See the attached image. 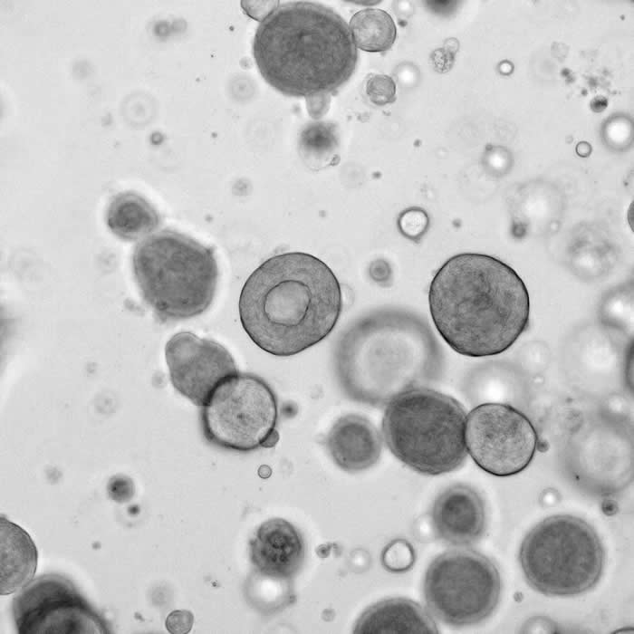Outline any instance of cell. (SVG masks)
<instances>
[{
  "label": "cell",
  "mask_w": 634,
  "mask_h": 634,
  "mask_svg": "<svg viewBox=\"0 0 634 634\" xmlns=\"http://www.w3.org/2000/svg\"><path fill=\"white\" fill-rule=\"evenodd\" d=\"M325 445L333 462L349 473L373 466L382 450L377 427L368 418L355 414L342 416L334 422L326 436Z\"/></svg>",
  "instance_id": "obj_16"
},
{
  "label": "cell",
  "mask_w": 634,
  "mask_h": 634,
  "mask_svg": "<svg viewBox=\"0 0 634 634\" xmlns=\"http://www.w3.org/2000/svg\"><path fill=\"white\" fill-rule=\"evenodd\" d=\"M413 549L406 541H393L382 553L383 565L391 572L405 571L413 564Z\"/></svg>",
  "instance_id": "obj_24"
},
{
  "label": "cell",
  "mask_w": 634,
  "mask_h": 634,
  "mask_svg": "<svg viewBox=\"0 0 634 634\" xmlns=\"http://www.w3.org/2000/svg\"><path fill=\"white\" fill-rule=\"evenodd\" d=\"M291 580H283L262 574L254 570L245 583L247 601L265 615L278 612L294 600Z\"/></svg>",
  "instance_id": "obj_21"
},
{
  "label": "cell",
  "mask_w": 634,
  "mask_h": 634,
  "mask_svg": "<svg viewBox=\"0 0 634 634\" xmlns=\"http://www.w3.org/2000/svg\"><path fill=\"white\" fill-rule=\"evenodd\" d=\"M466 413L454 398L427 387L388 404L382 433L390 452L412 470L438 476L459 468L467 456Z\"/></svg>",
  "instance_id": "obj_6"
},
{
  "label": "cell",
  "mask_w": 634,
  "mask_h": 634,
  "mask_svg": "<svg viewBox=\"0 0 634 634\" xmlns=\"http://www.w3.org/2000/svg\"><path fill=\"white\" fill-rule=\"evenodd\" d=\"M607 105H608V100H607V98H605L602 95L595 96L590 103L591 109L594 112H601L602 110H604L606 109Z\"/></svg>",
  "instance_id": "obj_30"
},
{
  "label": "cell",
  "mask_w": 634,
  "mask_h": 634,
  "mask_svg": "<svg viewBox=\"0 0 634 634\" xmlns=\"http://www.w3.org/2000/svg\"><path fill=\"white\" fill-rule=\"evenodd\" d=\"M437 536L452 545H470L484 534L486 525L485 503L471 486L454 485L440 493L431 510Z\"/></svg>",
  "instance_id": "obj_15"
},
{
  "label": "cell",
  "mask_w": 634,
  "mask_h": 634,
  "mask_svg": "<svg viewBox=\"0 0 634 634\" xmlns=\"http://www.w3.org/2000/svg\"><path fill=\"white\" fill-rule=\"evenodd\" d=\"M398 226L405 237L418 242L427 233L429 218L424 209L416 207H409L399 214Z\"/></svg>",
  "instance_id": "obj_22"
},
{
  "label": "cell",
  "mask_w": 634,
  "mask_h": 634,
  "mask_svg": "<svg viewBox=\"0 0 634 634\" xmlns=\"http://www.w3.org/2000/svg\"><path fill=\"white\" fill-rule=\"evenodd\" d=\"M359 634H437L432 616L418 603L405 598L386 599L367 608L353 628Z\"/></svg>",
  "instance_id": "obj_17"
},
{
  "label": "cell",
  "mask_w": 634,
  "mask_h": 634,
  "mask_svg": "<svg viewBox=\"0 0 634 634\" xmlns=\"http://www.w3.org/2000/svg\"><path fill=\"white\" fill-rule=\"evenodd\" d=\"M576 152L579 156L586 158L591 152V146L586 141H581L576 146Z\"/></svg>",
  "instance_id": "obj_31"
},
{
  "label": "cell",
  "mask_w": 634,
  "mask_h": 634,
  "mask_svg": "<svg viewBox=\"0 0 634 634\" xmlns=\"http://www.w3.org/2000/svg\"><path fill=\"white\" fill-rule=\"evenodd\" d=\"M194 616L188 610H174L166 619V628L173 634L188 633L193 626Z\"/></svg>",
  "instance_id": "obj_26"
},
{
  "label": "cell",
  "mask_w": 634,
  "mask_h": 634,
  "mask_svg": "<svg viewBox=\"0 0 634 634\" xmlns=\"http://www.w3.org/2000/svg\"><path fill=\"white\" fill-rule=\"evenodd\" d=\"M132 271L141 297L163 322L204 313L218 281L213 249L170 229L153 233L136 245Z\"/></svg>",
  "instance_id": "obj_5"
},
{
  "label": "cell",
  "mask_w": 634,
  "mask_h": 634,
  "mask_svg": "<svg viewBox=\"0 0 634 634\" xmlns=\"http://www.w3.org/2000/svg\"><path fill=\"white\" fill-rule=\"evenodd\" d=\"M488 163L495 173L504 175L511 168L512 158L506 149H497L489 154Z\"/></svg>",
  "instance_id": "obj_27"
},
{
  "label": "cell",
  "mask_w": 634,
  "mask_h": 634,
  "mask_svg": "<svg viewBox=\"0 0 634 634\" xmlns=\"http://www.w3.org/2000/svg\"><path fill=\"white\" fill-rule=\"evenodd\" d=\"M600 254L601 251L591 244L577 246L572 255V261L576 265L575 269L584 271L586 268V271H592V274L595 271H601L603 269V256Z\"/></svg>",
  "instance_id": "obj_25"
},
{
  "label": "cell",
  "mask_w": 634,
  "mask_h": 634,
  "mask_svg": "<svg viewBox=\"0 0 634 634\" xmlns=\"http://www.w3.org/2000/svg\"><path fill=\"white\" fill-rule=\"evenodd\" d=\"M277 398L259 376L237 371L223 380L201 407L200 427L214 447L251 452L278 438Z\"/></svg>",
  "instance_id": "obj_8"
},
{
  "label": "cell",
  "mask_w": 634,
  "mask_h": 634,
  "mask_svg": "<svg viewBox=\"0 0 634 634\" xmlns=\"http://www.w3.org/2000/svg\"><path fill=\"white\" fill-rule=\"evenodd\" d=\"M366 94L376 106L383 107L396 101V82L385 74H373L366 82Z\"/></svg>",
  "instance_id": "obj_23"
},
{
  "label": "cell",
  "mask_w": 634,
  "mask_h": 634,
  "mask_svg": "<svg viewBox=\"0 0 634 634\" xmlns=\"http://www.w3.org/2000/svg\"><path fill=\"white\" fill-rule=\"evenodd\" d=\"M455 54L445 48L435 50L431 56V62L437 72H447L453 65Z\"/></svg>",
  "instance_id": "obj_28"
},
{
  "label": "cell",
  "mask_w": 634,
  "mask_h": 634,
  "mask_svg": "<svg viewBox=\"0 0 634 634\" xmlns=\"http://www.w3.org/2000/svg\"><path fill=\"white\" fill-rule=\"evenodd\" d=\"M465 440L475 463L495 476L524 470L538 444L529 418L515 408L496 402L478 405L466 415Z\"/></svg>",
  "instance_id": "obj_11"
},
{
  "label": "cell",
  "mask_w": 634,
  "mask_h": 634,
  "mask_svg": "<svg viewBox=\"0 0 634 634\" xmlns=\"http://www.w3.org/2000/svg\"><path fill=\"white\" fill-rule=\"evenodd\" d=\"M241 324L260 349L277 357L300 353L325 339L341 310L340 283L318 257L275 255L246 279L239 296Z\"/></svg>",
  "instance_id": "obj_1"
},
{
  "label": "cell",
  "mask_w": 634,
  "mask_h": 634,
  "mask_svg": "<svg viewBox=\"0 0 634 634\" xmlns=\"http://www.w3.org/2000/svg\"><path fill=\"white\" fill-rule=\"evenodd\" d=\"M424 597L429 611L451 627L476 625L495 610L501 578L495 563L466 549L450 550L436 557L424 578Z\"/></svg>",
  "instance_id": "obj_9"
},
{
  "label": "cell",
  "mask_w": 634,
  "mask_h": 634,
  "mask_svg": "<svg viewBox=\"0 0 634 634\" xmlns=\"http://www.w3.org/2000/svg\"><path fill=\"white\" fill-rule=\"evenodd\" d=\"M19 634H110L109 621L63 575L47 573L33 579L13 599Z\"/></svg>",
  "instance_id": "obj_10"
},
{
  "label": "cell",
  "mask_w": 634,
  "mask_h": 634,
  "mask_svg": "<svg viewBox=\"0 0 634 634\" xmlns=\"http://www.w3.org/2000/svg\"><path fill=\"white\" fill-rule=\"evenodd\" d=\"M570 447L577 449L572 469L578 485L593 495H610L625 488L632 477V437L629 432H590Z\"/></svg>",
  "instance_id": "obj_13"
},
{
  "label": "cell",
  "mask_w": 634,
  "mask_h": 634,
  "mask_svg": "<svg viewBox=\"0 0 634 634\" xmlns=\"http://www.w3.org/2000/svg\"><path fill=\"white\" fill-rule=\"evenodd\" d=\"M160 216L141 195L126 191L112 197L107 210L109 229L125 241L144 239L159 226Z\"/></svg>",
  "instance_id": "obj_19"
},
{
  "label": "cell",
  "mask_w": 634,
  "mask_h": 634,
  "mask_svg": "<svg viewBox=\"0 0 634 634\" xmlns=\"http://www.w3.org/2000/svg\"><path fill=\"white\" fill-rule=\"evenodd\" d=\"M350 29L356 46L370 53L389 50L397 38V28L392 17L377 8L357 12L351 20Z\"/></svg>",
  "instance_id": "obj_20"
},
{
  "label": "cell",
  "mask_w": 634,
  "mask_h": 634,
  "mask_svg": "<svg viewBox=\"0 0 634 634\" xmlns=\"http://www.w3.org/2000/svg\"><path fill=\"white\" fill-rule=\"evenodd\" d=\"M165 358L175 389L198 407L223 380L238 371L223 345L189 331L178 332L168 341Z\"/></svg>",
  "instance_id": "obj_12"
},
{
  "label": "cell",
  "mask_w": 634,
  "mask_h": 634,
  "mask_svg": "<svg viewBox=\"0 0 634 634\" xmlns=\"http://www.w3.org/2000/svg\"><path fill=\"white\" fill-rule=\"evenodd\" d=\"M0 594L9 595L34 577L38 551L30 534L3 515L0 520Z\"/></svg>",
  "instance_id": "obj_18"
},
{
  "label": "cell",
  "mask_w": 634,
  "mask_h": 634,
  "mask_svg": "<svg viewBox=\"0 0 634 634\" xmlns=\"http://www.w3.org/2000/svg\"><path fill=\"white\" fill-rule=\"evenodd\" d=\"M440 358L425 320L408 310L383 308L359 318L342 332L333 366L349 399L379 408L427 387L438 374Z\"/></svg>",
  "instance_id": "obj_3"
},
{
  "label": "cell",
  "mask_w": 634,
  "mask_h": 634,
  "mask_svg": "<svg viewBox=\"0 0 634 634\" xmlns=\"http://www.w3.org/2000/svg\"><path fill=\"white\" fill-rule=\"evenodd\" d=\"M304 555L303 535L293 524L282 518L262 523L249 541V558L254 570L274 578L293 581Z\"/></svg>",
  "instance_id": "obj_14"
},
{
  "label": "cell",
  "mask_w": 634,
  "mask_h": 634,
  "mask_svg": "<svg viewBox=\"0 0 634 634\" xmlns=\"http://www.w3.org/2000/svg\"><path fill=\"white\" fill-rule=\"evenodd\" d=\"M253 55L274 89L305 98L336 91L351 79L359 58L345 20L323 5L303 1L283 4L261 21Z\"/></svg>",
  "instance_id": "obj_4"
},
{
  "label": "cell",
  "mask_w": 634,
  "mask_h": 634,
  "mask_svg": "<svg viewBox=\"0 0 634 634\" xmlns=\"http://www.w3.org/2000/svg\"><path fill=\"white\" fill-rule=\"evenodd\" d=\"M519 562L528 584L547 596L570 597L591 590L605 565L603 544L585 520L556 514L524 538Z\"/></svg>",
  "instance_id": "obj_7"
},
{
  "label": "cell",
  "mask_w": 634,
  "mask_h": 634,
  "mask_svg": "<svg viewBox=\"0 0 634 634\" xmlns=\"http://www.w3.org/2000/svg\"><path fill=\"white\" fill-rule=\"evenodd\" d=\"M433 322L456 352L480 358L508 350L527 329L530 300L518 274L484 254L447 259L428 291Z\"/></svg>",
  "instance_id": "obj_2"
},
{
  "label": "cell",
  "mask_w": 634,
  "mask_h": 634,
  "mask_svg": "<svg viewBox=\"0 0 634 634\" xmlns=\"http://www.w3.org/2000/svg\"><path fill=\"white\" fill-rule=\"evenodd\" d=\"M379 267L380 270L379 268L377 261L373 263V264L370 267L371 277L378 283L387 282L388 278L389 277V273H388V270L390 271L388 263L379 260Z\"/></svg>",
  "instance_id": "obj_29"
}]
</instances>
